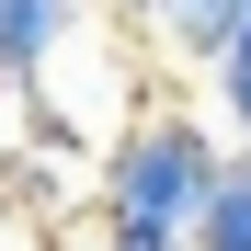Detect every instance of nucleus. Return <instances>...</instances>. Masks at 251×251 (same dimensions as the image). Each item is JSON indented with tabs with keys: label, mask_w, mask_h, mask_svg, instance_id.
I'll return each mask as SVG.
<instances>
[{
	"label": "nucleus",
	"mask_w": 251,
	"mask_h": 251,
	"mask_svg": "<svg viewBox=\"0 0 251 251\" xmlns=\"http://www.w3.org/2000/svg\"><path fill=\"white\" fill-rule=\"evenodd\" d=\"M217 172H228L217 126H194L183 103L172 114H137L114 137V160H103V228H172V240H194Z\"/></svg>",
	"instance_id": "f257e3e1"
},
{
	"label": "nucleus",
	"mask_w": 251,
	"mask_h": 251,
	"mask_svg": "<svg viewBox=\"0 0 251 251\" xmlns=\"http://www.w3.org/2000/svg\"><path fill=\"white\" fill-rule=\"evenodd\" d=\"M80 34V0H0V92H34Z\"/></svg>",
	"instance_id": "f03ea898"
},
{
	"label": "nucleus",
	"mask_w": 251,
	"mask_h": 251,
	"mask_svg": "<svg viewBox=\"0 0 251 251\" xmlns=\"http://www.w3.org/2000/svg\"><path fill=\"white\" fill-rule=\"evenodd\" d=\"M240 23H251V0H172V23H160V46H172V57H194V69H217Z\"/></svg>",
	"instance_id": "7ed1b4c3"
},
{
	"label": "nucleus",
	"mask_w": 251,
	"mask_h": 251,
	"mask_svg": "<svg viewBox=\"0 0 251 251\" xmlns=\"http://www.w3.org/2000/svg\"><path fill=\"white\" fill-rule=\"evenodd\" d=\"M194 251H251V149H228V172L194 217Z\"/></svg>",
	"instance_id": "20e7f679"
},
{
	"label": "nucleus",
	"mask_w": 251,
	"mask_h": 251,
	"mask_svg": "<svg viewBox=\"0 0 251 251\" xmlns=\"http://www.w3.org/2000/svg\"><path fill=\"white\" fill-rule=\"evenodd\" d=\"M217 114L240 126V149H251V23L228 34V57H217Z\"/></svg>",
	"instance_id": "39448f33"
},
{
	"label": "nucleus",
	"mask_w": 251,
	"mask_h": 251,
	"mask_svg": "<svg viewBox=\"0 0 251 251\" xmlns=\"http://www.w3.org/2000/svg\"><path fill=\"white\" fill-rule=\"evenodd\" d=\"M114 12H126V23H172V0H114Z\"/></svg>",
	"instance_id": "423d86ee"
},
{
	"label": "nucleus",
	"mask_w": 251,
	"mask_h": 251,
	"mask_svg": "<svg viewBox=\"0 0 251 251\" xmlns=\"http://www.w3.org/2000/svg\"><path fill=\"white\" fill-rule=\"evenodd\" d=\"M80 251H114V240H103V228H92V240H80Z\"/></svg>",
	"instance_id": "0eeeda50"
}]
</instances>
